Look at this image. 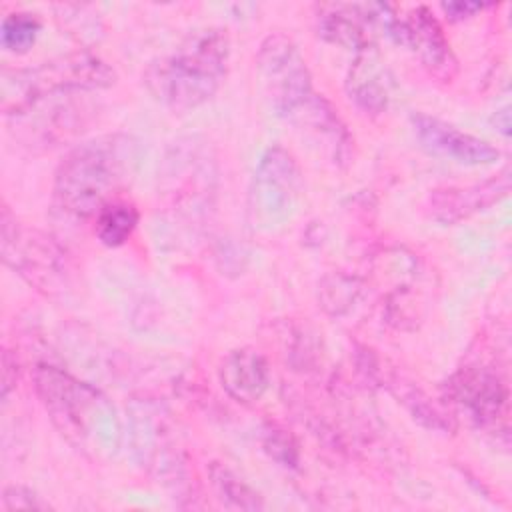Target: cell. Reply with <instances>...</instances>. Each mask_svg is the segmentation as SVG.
<instances>
[{
    "label": "cell",
    "mask_w": 512,
    "mask_h": 512,
    "mask_svg": "<svg viewBox=\"0 0 512 512\" xmlns=\"http://www.w3.org/2000/svg\"><path fill=\"white\" fill-rule=\"evenodd\" d=\"M218 378L232 400L240 404H254L270 386V368L258 350L244 346L230 350L222 358Z\"/></svg>",
    "instance_id": "cell-15"
},
{
    "label": "cell",
    "mask_w": 512,
    "mask_h": 512,
    "mask_svg": "<svg viewBox=\"0 0 512 512\" xmlns=\"http://www.w3.org/2000/svg\"><path fill=\"white\" fill-rule=\"evenodd\" d=\"M414 134L424 150L462 166H490L500 158V150L488 140L464 132L436 116L416 112L410 118Z\"/></svg>",
    "instance_id": "cell-11"
},
{
    "label": "cell",
    "mask_w": 512,
    "mask_h": 512,
    "mask_svg": "<svg viewBox=\"0 0 512 512\" xmlns=\"http://www.w3.org/2000/svg\"><path fill=\"white\" fill-rule=\"evenodd\" d=\"M382 32L392 42L412 52L432 78L438 82L454 80L458 72V60L438 18L430 8L414 6L404 16H400L394 6H390L382 20Z\"/></svg>",
    "instance_id": "cell-9"
},
{
    "label": "cell",
    "mask_w": 512,
    "mask_h": 512,
    "mask_svg": "<svg viewBox=\"0 0 512 512\" xmlns=\"http://www.w3.org/2000/svg\"><path fill=\"white\" fill-rule=\"evenodd\" d=\"M228 62L230 40L226 30H196L170 56L148 68L146 84L172 112H190L218 92Z\"/></svg>",
    "instance_id": "cell-3"
},
{
    "label": "cell",
    "mask_w": 512,
    "mask_h": 512,
    "mask_svg": "<svg viewBox=\"0 0 512 512\" xmlns=\"http://www.w3.org/2000/svg\"><path fill=\"white\" fill-rule=\"evenodd\" d=\"M114 70L96 54L72 52L30 68H4L0 76V100L6 116H16L38 102L110 88Z\"/></svg>",
    "instance_id": "cell-4"
},
{
    "label": "cell",
    "mask_w": 512,
    "mask_h": 512,
    "mask_svg": "<svg viewBox=\"0 0 512 512\" xmlns=\"http://www.w3.org/2000/svg\"><path fill=\"white\" fill-rule=\"evenodd\" d=\"M34 390L58 432L88 456L118 448L120 422L112 402L92 384L52 364L34 368Z\"/></svg>",
    "instance_id": "cell-2"
},
{
    "label": "cell",
    "mask_w": 512,
    "mask_h": 512,
    "mask_svg": "<svg viewBox=\"0 0 512 512\" xmlns=\"http://www.w3.org/2000/svg\"><path fill=\"white\" fill-rule=\"evenodd\" d=\"M390 4H320L316 22L318 34L340 48L356 54L374 48L376 32H382V20Z\"/></svg>",
    "instance_id": "cell-12"
},
{
    "label": "cell",
    "mask_w": 512,
    "mask_h": 512,
    "mask_svg": "<svg viewBox=\"0 0 512 512\" xmlns=\"http://www.w3.org/2000/svg\"><path fill=\"white\" fill-rule=\"evenodd\" d=\"M130 438L138 462L164 484H184L186 464L168 410L152 400L130 406Z\"/></svg>",
    "instance_id": "cell-8"
},
{
    "label": "cell",
    "mask_w": 512,
    "mask_h": 512,
    "mask_svg": "<svg viewBox=\"0 0 512 512\" xmlns=\"http://www.w3.org/2000/svg\"><path fill=\"white\" fill-rule=\"evenodd\" d=\"M138 220H140V214L132 202L114 198L96 214V224H94L96 238L108 248L122 246L136 230Z\"/></svg>",
    "instance_id": "cell-18"
},
{
    "label": "cell",
    "mask_w": 512,
    "mask_h": 512,
    "mask_svg": "<svg viewBox=\"0 0 512 512\" xmlns=\"http://www.w3.org/2000/svg\"><path fill=\"white\" fill-rule=\"evenodd\" d=\"M440 8L444 10L448 20L458 22V20H466V18L474 16L476 12L484 10L486 4H482V2H442Z\"/></svg>",
    "instance_id": "cell-24"
},
{
    "label": "cell",
    "mask_w": 512,
    "mask_h": 512,
    "mask_svg": "<svg viewBox=\"0 0 512 512\" xmlns=\"http://www.w3.org/2000/svg\"><path fill=\"white\" fill-rule=\"evenodd\" d=\"M140 156V142L128 134H104L78 144L54 172V208L76 220L96 218L134 178Z\"/></svg>",
    "instance_id": "cell-1"
},
{
    "label": "cell",
    "mask_w": 512,
    "mask_h": 512,
    "mask_svg": "<svg viewBox=\"0 0 512 512\" xmlns=\"http://www.w3.org/2000/svg\"><path fill=\"white\" fill-rule=\"evenodd\" d=\"M446 392L478 426L494 428L506 422L508 386L492 364L472 362L458 368L448 380Z\"/></svg>",
    "instance_id": "cell-10"
},
{
    "label": "cell",
    "mask_w": 512,
    "mask_h": 512,
    "mask_svg": "<svg viewBox=\"0 0 512 512\" xmlns=\"http://www.w3.org/2000/svg\"><path fill=\"white\" fill-rule=\"evenodd\" d=\"M262 446L270 454V458H274L278 464H282L286 468H296L298 466V460H300L298 444L294 442V438L286 430L270 424L264 430Z\"/></svg>",
    "instance_id": "cell-22"
},
{
    "label": "cell",
    "mask_w": 512,
    "mask_h": 512,
    "mask_svg": "<svg viewBox=\"0 0 512 512\" xmlns=\"http://www.w3.org/2000/svg\"><path fill=\"white\" fill-rule=\"evenodd\" d=\"M256 70L274 112L290 120L312 96V76L298 46L282 32L266 36L256 54Z\"/></svg>",
    "instance_id": "cell-7"
},
{
    "label": "cell",
    "mask_w": 512,
    "mask_h": 512,
    "mask_svg": "<svg viewBox=\"0 0 512 512\" xmlns=\"http://www.w3.org/2000/svg\"><path fill=\"white\" fill-rule=\"evenodd\" d=\"M210 482L220 498V502L226 508H236V510H262L264 500L262 496L246 484L236 472H232L228 466L214 462L210 466Z\"/></svg>",
    "instance_id": "cell-19"
},
{
    "label": "cell",
    "mask_w": 512,
    "mask_h": 512,
    "mask_svg": "<svg viewBox=\"0 0 512 512\" xmlns=\"http://www.w3.org/2000/svg\"><path fill=\"white\" fill-rule=\"evenodd\" d=\"M0 246L4 264L44 296L56 298L72 290L74 268L64 248L42 230L18 222L6 206Z\"/></svg>",
    "instance_id": "cell-5"
},
{
    "label": "cell",
    "mask_w": 512,
    "mask_h": 512,
    "mask_svg": "<svg viewBox=\"0 0 512 512\" xmlns=\"http://www.w3.org/2000/svg\"><path fill=\"white\" fill-rule=\"evenodd\" d=\"M510 192V172L504 170L498 176L468 184L436 188L428 196V214L440 224H456L470 218L476 212L486 210Z\"/></svg>",
    "instance_id": "cell-13"
},
{
    "label": "cell",
    "mask_w": 512,
    "mask_h": 512,
    "mask_svg": "<svg viewBox=\"0 0 512 512\" xmlns=\"http://www.w3.org/2000/svg\"><path fill=\"white\" fill-rule=\"evenodd\" d=\"M370 376L374 380H384L386 388L394 394V398L410 412L414 420H418L428 430L436 432H452L456 428L454 418L430 396L424 388L416 386L412 380L404 378L396 370H384L380 360L370 364Z\"/></svg>",
    "instance_id": "cell-17"
},
{
    "label": "cell",
    "mask_w": 512,
    "mask_h": 512,
    "mask_svg": "<svg viewBox=\"0 0 512 512\" xmlns=\"http://www.w3.org/2000/svg\"><path fill=\"white\" fill-rule=\"evenodd\" d=\"M360 292H362L360 280L342 272L328 274L320 282V302L326 308V312L334 316L346 314L358 300Z\"/></svg>",
    "instance_id": "cell-20"
},
{
    "label": "cell",
    "mask_w": 512,
    "mask_h": 512,
    "mask_svg": "<svg viewBox=\"0 0 512 512\" xmlns=\"http://www.w3.org/2000/svg\"><path fill=\"white\" fill-rule=\"evenodd\" d=\"M290 122L304 128L306 134L320 142L336 164L344 166L350 162L352 136L338 110L322 94L314 92V96L290 118Z\"/></svg>",
    "instance_id": "cell-16"
},
{
    "label": "cell",
    "mask_w": 512,
    "mask_h": 512,
    "mask_svg": "<svg viewBox=\"0 0 512 512\" xmlns=\"http://www.w3.org/2000/svg\"><path fill=\"white\" fill-rule=\"evenodd\" d=\"M304 190L302 170L284 146H268L254 170L248 192V216L256 228L276 230L286 224Z\"/></svg>",
    "instance_id": "cell-6"
},
{
    "label": "cell",
    "mask_w": 512,
    "mask_h": 512,
    "mask_svg": "<svg viewBox=\"0 0 512 512\" xmlns=\"http://www.w3.org/2000/svg\"><path fill=\"white\" fill-rule=\"evenodd\" d=\"M6 510H44L46 504L26 486H8L2 496Z\"/></svg>",
    "instance_id": "cell-23"
},
{
    "label": "cell",
    "mask_w": 512,
    "mask_h": 512,
    "mask_svg": "<svg viewBox=\"0 0 512 512\" xmlns=\"http://www.w3.org/2000/svg\"><path fill=\"white\" fill-rule=\"evenodd\" d=\"M40 32V20L30 12H12L4 16L0 28L2 48L14 54L28 52Z\"/></svg>",
    "instance_id": "cell-21"
},
{
    "label": "cell",
    "mask_w": 512,
    "mask_h": 512,
    "mask_svg": "<svg viewBox=\"0 0 512 512\" xmlns=\"http://www.w3.org/2000/svg\"><path fill=\"white\" fill-rule=\"evenodd\" d=\"M392 74L382 62L376 46L356 54L346 78L348 98L368 116H378L388 108Z\"/></svg>",
    "instance_id": "cell-14"
}]
</instances>
